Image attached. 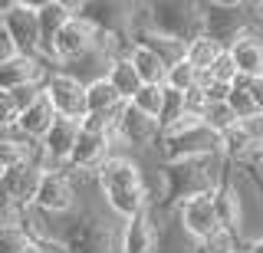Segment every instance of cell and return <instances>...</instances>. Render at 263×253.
I'll use <instances>...</instances> for the list:
<instances>
[{
    "label": "cell",
    "instance_id": "cell-32",
    "mask_svg": "<svg viewBox=\"0 0 263 253\" xmlns=\"http://www.w3.org/2000/svg\"><path fill=\"white\" fill-rule=\"evenodd\" d=\"M43 86H46V83H43ZM43 86H20V89H13L10 95H13L16 109H20V112H23V109H30V105L36 102L40 95H43Z\"/></svg>",
    "mask_w": 263,
    "mask_h": 253
},
{
    "label": "cell",
    "instance_id": "cell-40",
    "mask_svg": "<svg viewBox=\"0 0 263 253\" xmlns=\"http://www.w3.org/2000/svg\"><path fill=\"white\" fill-rule=\"evenodd\" d=\"M260 33H263V23H260Z\"/></svg>",
    "mask_w": 263,
    "mask_h": 253
},
{
    "label": "cell",
    "instance_id": "cell-26",
    "mask_svg": "<svg viewBox=\"0 0 263 253\" xmlns=\"http://www.w3.org/2000/svg\"><path fill=\"white\" fill-rule=\"evenodd\" d=\"M187 109H184V92H178V89H168L164 86V99H161V115H158V125L161 132L168 125H175L178 119H184Z\"/></svg>",
    "mask_w": 263,
    "mask_h": 253
},
{
    "label": "cell",
    "instance_id": "cell-20",
    "mask_svg": "<svg viewBox=\"0 0 263 253\" xmlns=\"http://www.w3.org/2000/svg\"><path fill=\"white\" fill-rule=\"evenodd\" d=\"M227 53V46L220 43V40H214V36H208V33H201V36H194L191 43H187V50H184V60L191 63V66L197 69V72H208L214 63L220 60V56Z\"/></svg>",
    "mask_w": 263,
    "mask_h": 253
},
{
    "label": "cell",
    "instance_id": "cell-15",
    "mask_svg": "<svg viewBox=\"0 0 263 253\" xmlns=\"http://www.w3.org/2000/svg\"><path fill=\"white\" fill-rule=\"evenodd\" d=\"M40 165L43 168V154H40V142H30L27 135H20L16 128L0 135V171H13V168H30Z\"/></svg>",
    "mask_w": 263,
    "mask_h": 253
},
{
    "label": "cell",
    "instance_id": "cell-16",
    "mask_svg": "<svg viewBox=\"0 0 263 253\" xmlns=\"http://www.w3.org/2000/svg\"><path fill=\"white\" fill-rule=\"evenodd\" d=\"M227 53L234 56L240 76H263V33H260V27L243 30V33L227 46Z\"/></svg>",
    "mask_w": 263,
    "mask_h": 253
},
{
    "label": "cell",
    "instance_id": "cell-21",
    "mask_svg": "<svg viewBox=\"0 0 263 253\" xmlns=\"http://www.w3.org/2000/svg\"><path fill=\"white\" fill-rule=\"evenodd\" d=\"M128 63L135 66L138 79H142V86H164V76H168V66L155 56L152 50H145V46H132L128 53Z\"/></svg>",
    "mask_w": 263,
    "mask_h": 253
},
{
    "label": "cell",
    "instance_id": "cell-27",
    "mask_svg": "<svg viewBox=\"0 0 263 253\" xmlns=\"http://www.w3.org/2000/svg\"><path fill=\"white\" fill-rule=\"evenodd\" d=\"M33 243L23 224H0V253H23Z\"/></svg>",
    "mask_w": 263,
    "mask_h": 253
},
{
    "label": "cell",
    "instance_id": "cell-35",
    "mask_svg": "<svg viewBox=\"0 0 263 253\" xmlns=\"http://www.w3.org/2000/svg\"><path fill=\"white\" fill-rule=\"evenodd\" d=\"M243 247L250 250V253H263V233H260V237H253V240H247Z\"/></svg>",
    "mask_w": 263,
    "mask_h": 253
},
{
    "label": "cell",
    "instance_id": "cell-3",
    "mask_svg": "<svg viewBox=\"0 0 263 253\" xmlns=\"http://www.w3.org/2000/svg\"><path fill=\"white\" fill-rule=\"evenodd\" d=\"M158 154H161V161H184V158L220 154V135L211 132L197 115H184L161 132Z\"/></svg>",
    "mask_w": 263,
    "mask_h": 253
},
{
    "label": "cell",
    "instance_id": "cell-33",
    "mask_svg": "<svg viewBox=\"0 0 263 253\" xmlns=\"http://www.w3.org/2000/svg\"><path fill=\"white\" fill-rule=\"evenodd\" d=\"M40 247V253H72L69 247H66V240H60V237H46V240H33Z\"/></svg>",
    "mask_w": 263,
    "mask_h": 253
},
{
    "label": "cell",
    "instance_id": "cell-8",
    "mask_svg": "<svg viewBox=\"0 0 263 253\" xmlns=\"http://www.w3.org/2000/svg\"><path fill=\"white\" fill-rule=\"evenodd\" d=\"M175 217H178L181 230L191 237V240H197V243H208L211 237H217L220 230H224L220 210H217V191L214 194H197V198L178 204Z\"/></svg>",
    "mask_w": 263,
    "mask_h": 253
},
{
    "label": "cell",
    "instance_id": "cell-10",
    "mask_svg": "<svg viewBox=\"0 0 263 253\" xmlns=\"http://www.w3.org/2000/svg\"><path fill=\"white\" fill-rule=\"evenodd\" d=\"M115 135V145H119L122 154H132V151H158V138H161V125L155 119L142 115L138 109L125 105L122 109L119 122L112 128Z\"/></svg>",
    "mask_w": 263,
    "mask_h": 253
},
{
    "label": "cell",
    "instance_id": "cell-28",
    "mask_svg": "<svg viewBox=\"0 0 263 253\" xmlns=\"http://www.w3.org/2000/svg\"><path fill=\"white\" fill-rule=\"evenodd\" d=\"M208 76H211V83H220V86H234L237 79H240V69H237V63H234V56L224 53L217 63L208 69Z\"/></svg>",
    "mask_w": 263,
    "mask_h": 253
},
{
    "label": "cell",
    "instance_id": "cell-5",
    "mask_svg": "<svg viewBox=\"0 0 263 253\" xmlns=\"http://www.w3.org/2000/svg\"><path fill=\"white\" fill-rule=\"evenodd\" d=\"M79 198L82 191H79L76 174H69V171H43L33 207L49 217H69L79 210Z\"/></svg>",
    "mask_w": 263,
    "mask_h": 253
},
{
    "label": "cell",
    "instance_id": "cell-37",
    "mask_svg": "<svg viewBox=\"0 0 263 253\" xmlns=\"http://www.w3.org/2000/svg\"><path fill=\"white\" fill-rule=\"evenodd\" d=\"M23 253H40V247H36V243H30V247L23 250Z\"/></svg>",
    "mask_w": 263,
    "mask_h": 253
},
{
    "label": "cell",
    "instance_id": "cell-30",
    "mask_svg": "<svg viewBox=\"0 0 263 253\" xmlns=\"http://www.w3.org/2000/svg\"><path fill=\"white\" fill-rule=\"evenodd\" d=\"M16 119H20V109H16L13 95L7 92V89H0V128H4V132L16 128Z\"/></svg>",
    "mask_w": 263,
    "mask_h": 253
},
{
    "label": "cell",
    "instance_id": "cell-11",
    "mask_svg": "<svg viewBox=\"0 0 263 253\" xmlns=\"http://www.w3.org/2000/svg\"><path fill=\"white\" fill-rule=\"evenodd\" d=\"M43 89H46V99H49V105L56 109L60 119L82 122L89 115V109H86V86H82L79 79H72L69 72L53 69Z\"/></svg>",
    "mask_w": 263,
    "mask_h": 253
},
{
    "label": "cell",
    "instance_id": "cell-17",
    "mask_svg": "<svg viewBox=\"0 0 263 253\" xmlns=\"http://www.w3.org/2000/svg\"><path fill=\"white\" fill-rule=\"evenodd\" d=\"M60 119L56 115V109L49 105V99H46V89H43V95H40L36 102L30 105V109H23L20 112V119H16V132L20 135H27L30 142H43V135L53 128V122Z\"/></svg>",
    "mask_w": 263,
    "mask_h": 253
},
{
    "label": "cell",
    "instance_id": "cell-39",
    "mask_svg": "<svg viewBox=\"0 0 263 253\" xmlns=\"http://www.w3.org/2000/svg\"><path fill=\"white\" fill-rule=\"evenodd\" d=\"M237 253H250V250H247V247H240V250H237Z\"/></svg>",
    "mask_w": 263,
    "mask_h": 253
},
{
    "label": "cell",
    "instance_id": "cell-2",
    "mask_svg": "<svg viewBox=\"0 0 263 253\" xmlns=\"http://www.w3.org/2000/svg\"><path fill=\"white\" fill-rule=\"evenodd\" d=\"M227 161L224 154H204V158H184V161H161V204L171 207L197 198V194H214L227 181Z\"/></svg>",
    "mask_w": 263,
    "mask_h": 253
},
{
    "label": "cell",
    "instance_id": "cell-38",
    "mask_svg": "<svg viewBox=\"0 0 263 253\" xmlns=\"http://www.w3.org/2000/svg\"><path fill=\"white\" fill-rule=\"evenodd\" d=\"M257 168H263V148H260V154H257V161H253Z\"/></svg>",
    "mask_w": 263,
    "mask_h": 253
},
{
    "label": "cell",
    "instance_id": "cell-19",
    "mask_svg": "<svg viewBox=\"0 0 263 253\" xmlns=\"http://www.w3.org/2000/svg\"><path fill=\"white\" fill-rule=\"evenodd\" d=\"M128 102H122V95L112 89L109 79H96V83L86 86V109L89 115H122V109H125Z\"/></svg>",
    "mask_w": 263,
    "mask_h": 253
},
{
    "label": "cell",
    "instance_id": "cell-22",
    "mask_svg": "<svg viewBox=\"0 0 263 253\" xmlns=\"http://www.w3.org/2000/svg\"><path fill=\"white\" fill-rule=\"evenodd\" d=\"M105 79H109L112 89L122 95V102H132L138 95V89H142V79H138L135 66L128 63V56H125V60H115L109 66V76H105Z\"/></svg>",
    "mask_w": 263,
    "mask_h": 253
},
{
    "label": "cell",
    "instance_id": "cell-36",
    "mask_svg": "<svg viewBox=\"0 0 263 253\" xmlns=\"http://www.w3.org/2000/svg\"><path fill=\"white\" fill-rule=\"evenodd\" d=\"M0 36H4V4H0Z\"/></svg>",
    "mask_w": 263,
    "mask_h": 253
},
{
    "label": "cell",
    "instance_id": "cell-24",
    "mask_svg": "<svg viewBox=\"0 0 263 253\" xmlns=\"http://www.w3.org/2000/svg\"><path fill=\"white\" fill-rule=\"evenodd\" d=\"M197 79H201V72H197L187 60H178L175 66H168L164 86H168V89H178V92H191V89L197 86Z\"/></svg>",
    "mask_w": 263,
    "mask_h": 253
},
{
    "label": "cell",
    "instance_id": "cell-18",
    "mask_svg": "<svg viewBox=\"0 0 263 253\" xmlns=\"http://www.w3.org/2000/svg\"><path fill=\"white\" fill-rule=\"evenodd\" d=\"M132 43H138V46H145V50H152V53L164 63V66H175L178 60H184V50H187L184 40L155 33V30H148V27H145V30H138V33L132 36Z\"/></svg>",
    "mask_w": 263,
    "mask_h": 253
},
{
    "label": "cell",
    "instance_id": "cell-14",
    "mask_svg": "<svg viewBox=\"0 0 263 253\" xmlns=\"http://www.w3.org/2000/svg\"><path fill=\"white\" fill-rule=\"evenodd\" d=\"M79 13V4H66V0H43V4H36V17H40V43H43V50L40 56L49 60V50H53V40L56 33L69 23L72 17ZM53 63V60H49Z\"/></svg>",
    "mask_w": 263,
    "mask_h": 253
},
{
    "label": "cell",
    "instance_id": "cell-12",
    "mask_svg": "<svg viewBox=\"0 0 263 253\" xmlns=\"http://www.w3.org/2000/svg\"><path fill=\"white\" fill-rule=\"evenodd\" d=\"M161 243V220L158 210H142V214L128 217L122 224V237H119V247L122 253H158Z\"/></svg>",
    "mask_w": 263,
    "mask_h": 253
},
{
    "label": "cell",
    "instance_id": "cell-31",
    "mask_svg": "<svg viewBox=\"0 0 263 253\" xmlns=\"http://www.w3.org/2000/svg\"><path fill=\"white\" fill-rule=\"evenodd\" d=\"M234 86H240L247 95L253 99V105H257V112L263 115V76H240Z\"/></svg>",
    "mask_w": 263,
    "mask_h": 253
},
{
    "label": "cell",
    "instance_id": "cell-13",
    "mask_svg": "<svg viewBox=\"0 0 263 253\" xmlns=\"http://www.w3.org/2000/svg\"><path fill=\"white\" fill-rule=\"evenodd\" d=\"M56 66L43 56H23V53H13L10 60L0 66V89L13 92L20 86H43L49 79V72Z\"/></svg>",
    "mask_w": 263,
    "mask_h": 253
},
{
    "label": "cell",
    "instance_id": "cell-9",
    "mask_svg": "<svg viewBox=\"0 0 263 253\" xmlns=\"http://www.w3.org/2000/svg\"><path fill=\"white\" fill-rule=\"evenodd\" d=\"M260 148H263V115L240 119L234 128H227V132L220 135V154H224V161L234 165V168L253 165Z\"/></svg>",
    "mask_w": 263,
    "mask_h": 253
},
{
    "label": "cell",
    "instance_id": "cell-1",
    "mask_svg": "<svg viewBox=\"0 0 263 253\" xmlns=\"http://www.w3.org/2000/svg\"><path fill=\"white\" fill-rule=\"evenodd\" d=\"M96 187L102 194L105 207L119 220H128L142 210H152V191H148L145 168L135 154H112L96 171Z\"/></svg>",
    "mask_w": 263,
    "mask_h": 253
},
{
    "label": "cell",
    "instance_id": "cell-25",
    "mask_svg": "<svg viewBox=\"0 0 263 253\" xmlns=\"http://www.w3.org/2000/svg\"><path fill=\"white\" fill-rule=\"evenodd\" d=\"M161 99H164V86H142V89H138V95L128 105H132V109H138L142 115L158 122V115H161Z\"/></svg>",
    "mask_w": 263,
    "mask_h": 253
},
{
    "label": "cell",
    "instance_id": "cell-34",
    "mask_svg": "<svg viewBox=\"0 0 263 253\" xmlns=\"http://www.w3.org/2000/svg\"><path fill=\"white\" fill-rule=\"evenodd\" d=\"M13 53H16V50H13V43H10V40H7V36H0V66H4V63L10 60Z\"/></svg>",
    "mask_w": 263,
    "mask_h": 253
},
{
    "label": "cell",
    "instance_id": "cell-4",
    "mask_svg": "<svg viewBox=\"0 0 263 253\" xmlns=\"http://www.w3.org/2000/svg\"><path fill=\"white\" fill-rule=\"evenodd\" d=\"M145 27L155 30V33L191 43L194 36L204 33L201 4H184V0H178V4H171V0H164V4H145Z\"/></svg>",
    "mask_w": 263,
    "mask_h": 253
},
{
    "label": "cell",
    "instance_id": "cell-23",
    "mask_svg": "<svg viewBox=\"0 0 263 253\" xmlns=\"http://www.w3.org/2000/svg\"><path fill=\"white\" fill-rule=\"evenodd\" d=\"M201 122L211 128V132L224 135L227 128L237 125V115H234V109H230L227 102H208V105H204V112H201Z\"/></svg>",
    "mask_w": 263,
    "mask_h": 253
},
{
    "label": "cell",
    "instance_id": "cell-29",
    "mask_svg": "<svg viewBox=\"0 0 263 253\" xmlns=\"http://www.w3.org/2000/svg\"><path fill=\"white\" fill-rule=\"evenodd\" d=\"M227 105L234 109L237 122H240V119H253V115H260V112H257V105H253V99L243 92L240 86H234V89H230V95H227Z\"/></svg>",
    "mask_w": 263,
    "mask_h": 253
},
{
    "label": "cell",
    "instance_id": "cell-7",
    "mask_svg": "<svg viewBox=\"0 0 263 253\" xmlns=\"http://www.w3.org/2000/svg\"><path fill=\"white\" fill-rule=\"evenodd\" d=\"M99 43V27L89 17H82V13H76L66 27L56 33L53 40V50H49V60H53V66H69V63L82 60V56H89L96 50Z\"/></svg>",
    "mask_w": 263,
    "mask_h": 253
},
{
    "label": "cell",
    "instance_id": "cell-6",
    "mask_svg": "<svg viewBox=\"0 0 263 253\" xmlns=\"http://www.w3.org/2000/svg\"><path fill=\"white\" fill-rule=\"evenodd\" d=\"M4 36L13 43L16 53L23 56H40V17L36 4L30 0H7L4 4Z\"/></svg>",
    "mask_w": 263,
    "mask_h": 253
}]
</instances>
